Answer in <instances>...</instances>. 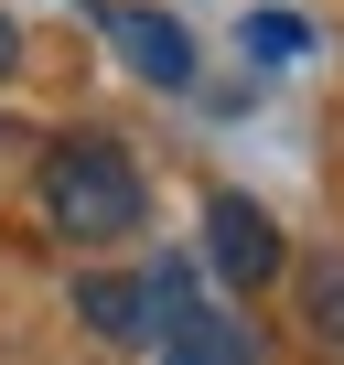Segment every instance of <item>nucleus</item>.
<instances>
[{
    "mask_svg": "<svg viewBox=\"0 0 344 365\" xmlns=\"http://www.w3.org/2000/svg\"><path fill=\"white\" fill-rule=\"evenodd\" d=\"M44 226L76 247H118L140 237V172L118 140H54L44 150Z\"/></svg>",
    "mask_w": 344,
    "mask_h": 365,
    "instance_id": "1",
    "label": "nucleus"
},
{
    "mask_svg": "<svg viewBox=\"0 0 344 365\" xmlns=\"http://www.w3.org/2000/svg\"><path fill=\"white\" fill-rule=\"evenodd\" d=\"M205 258H216L226 290H269L280 279V226L248 194H205Z\"/></svg>",
    "mask_w": 344,
    "mask_h": 365,
    "instance_id": "2",
    "label": "nucleus"
},
{
    "mask_svg": "<svg viewBox=\"0 0 344 365\" xmlns=\"http://www.w3.org/2000/svg\"><path fill=\"white\" fill-rule=\"evenodd\" d=\"M97 33L129 54V76L140 86H194V33L172 22V11H140V0H108L97 11Z\"/></svg>",
    "mask_w": 344,
    "mask_h": 365,
    "instance_id": "3",
    "label": "nucleus"
},
{
    "mask_svg": "<svg viewBox=\"0 0 344 365\" xmlns=\"http://www.w3.org/2000/svg\"><path fill=\"white\" fill-rule=\"evenodd\" d=\"M161 365H258V344H248V322H226V312H183L161 333Z\"/></svg>",
    "mask_w": 344,
    "mask_h": 365,
    "instance_id": "4",
    "label": "nucleus"
},
{
    "mask_svg": "<svg viewBox=\"0 0 344 365\" xmlns=\"http://www.w3.org/2000/svg\"><path fill=\"white\" fill-rule=\"evenodd\" d=\"M76 312H86L108 344H140V333H151V290H140V279H108V269L76 290Z\"/></svg>",
    "mask_w": 344,
    "mask_h": 365,
    "instance_id": "5",
    "label": "nucleus"
},
{
    "mask_svg": "<svg viewBox=\"0 0 344 365\" xmlns=\"http://www.w3.org/2000/svg\"><path fill=\"white\" fill-rule=\"evenodd\" d=\"M301 312H312V333L344 354V258H312V269H301Z\"/></svg>",
    "mask_w": 344,
    "mask_h": 365,
    "instance_id": "6",
    "label": "nucleus"
},
{
    "mask_svg": "<svg viewBox=\"0 0 344 365\" xmlns=\"http://www.w3.org/2000/svg\"><path fill=\"white\" fill-rule=\"evenodd\" d=\"M248 43H258V54H301V22H290V11H258Z\"/></svg>",
    "mask_w": 344,
    "mask_h": 365,
    "instance_id": "7",
    "label": "nucleus"
},
{
    "mask_svg": "<svg viewBox=\"0 0 344 365\" xmlns=\"http://www.w3.org/2000/svg\"><path fill=\"white\" fill-rule=\"evenodd\" d=\"M11 65H22V33H11V22H0V76H11Z\"/></svg>",
    "mask_w": 344,
    "mask_h": 365,
    "instance_id": "8",
    "label": "nucleus"
}]
</instances>
